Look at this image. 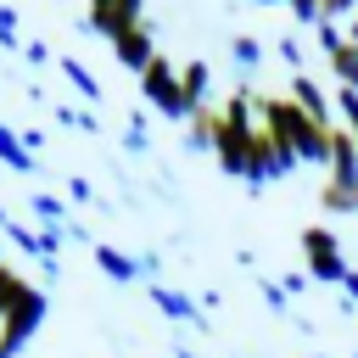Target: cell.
Masks as SVG:
<instances>
[{"label": "cell", "mask_w": 358, "mask_h": 358, "mask_svg": "<svg viewBox=\"0 0 358 358\" xmlns=\"http://www.w3.org/2000/svg\"><path fill=\"white\" fill-rule=\"evenodd\" d=\"M34 213H39V218H62V201H50V196H34Z\"/></svg>", "instance_id": "obj_18"}, {"label": "cell", "mask_w": 358, "mask_h": 358, "mask_svg": "<svg viewBox=\"0 0 358 358\" xmlns=\"http://www.w3.org/2000/svg\"><path fill=\"white\" fill-rule=\"evenodd\" d=\"M235 62H241V67H257V62H263V45H257L252 34H241V39H235Z\"/></svg>", "instance_id": "obj_15"}, {"label": "cell", "mask_w": 358, "mask_h": 358, "mask_svg": "<svg viewBox=\"0 0 358 358\" xmlns=\"http://www.w3.org/2000/svg\"><path fill=\"white\" fill-rule=\"evenodd\" d=\"M112 56H117L123 67H140V73H145V67L157 62V39H151V28H145V22L123 28V34L112 39Z\"/></svg>", "instance_id": "obj_5"}, {"label": "cell", "mask_w": 358, "mask_h": 358, "mask_svg": "<svg viewBox=\"0 0 358 358\" xmlns=\"http://www.w3.org/2000/svg\"><path fill=\"white\" fill-rule=\"evenodd\" d=\"M95 263H101L112 280H134V274H140V263H134V257H123L117 246H95Z\"/></svg>", "instance_id": "obj_10"}, {"label": "cell", "mask_w": 358, "mask_h": 358, "mask_svg": "<svg viewBox=\"0 0 358 358\" xmlns=\"http://www.w3.org/2000/svg\"><path fill=\"white\" fill-rule=\"evenodd\" d=\"M0 157H6L11 168H34V151H28V145H17V134H11V129H0Z\"/></svg>", "instance_id": "obj_14"}, {"label": "cell", "mask_w": 358, "mask_h": 358, "mask_svg": "<svg viewBox=\"0 0 358 358\" xmlns=\"http://www.w3.org/2000/svg\"><path fill=\"white\" fill-rule=\"evenodd\" d=\"M207 84H213L207 62H185V95H190L196 106H207Z\"/></svg>", "instance_id": "obj_11"}, {"label": "cell", "mask_w": 358, "mask_h": 358, "mask_svg": "<svg viewBox=\"0 0 358 358\" xmlns=\"http://www.w3.org/2000/svg\"><path fill=\"white\" fill-rule=\"evenodd\" d=\"M302 257H308L313 280H347V257H341V246H336V235L324 224H308L302 229Z\"/></svg>", "instance_id": "obj_3"}, {"label": "cell", "mask_w": 358, "mask_h": 358, "mask_svg": "<svg viewBox=\"0 0 358 358\" xmlns=\"http://www.w3.org/2000/svg\"><path fill=\"white\" fill-rule=\"evenodd\" d=\"M336 106H341V117H347V129L358 134V90H347V84H341V90H336Z\"/></svg>", "instance_id": "obj_17"}, {"label": "cell", "mask_w": 358, "mask_h": 358, "mask_svg": "<svg viewBox=\"0 0 358 358\" xmlns=\"http://www.w3.org/2000/svg\"><path fill=\"white\" fill-rule=\"evenodd\" d=\"M62 73H67V78L78 84V95H90V101L101 95V78H95V73L84 67V62H73V56H62Z\"/></svg>", "instance_id": "obj_12"}, {"label": "cell", "mask_w": 358, "mask_h": 358, "mask_svg": "<svg viewBox=\"0 0 358 358\" xmlns=\"http://www.w3.org/2000/svg\"><path fill=\"white\" fill-rule=\"evenodd\" d=\"M140 90H145V101H151L162 117H190V112H196V101L185 95V62H173V56H162V50H157V62L140 73Z\"/></svg>", "instance_id": "obj_2"}, {"label": "cell", "mask_w": 358, "mask_h": 358, "mask_svg": "<svg viewBox=\"0 0 358 358\" xmlns=\"http://www.w3.org/2000/svg\"><path fill=\"white\" fill-rule=\"evenodd\" d=\"M341 285H347V296H358V274H347V280H341Z\"/></svg>", "instance_id": "obj_20"}, {"label": "cell", "mask_w": 358, "mask_h": 358, "mask_svg": "<svg viewBox=\"0 0 358 358\" xmlns=\"http://www.w3.org/2000/svg\"><path fill=\"white\" fill-rule=\"evenodd\" d=\"M296 22H324V0H285Z\"/></svg>", "instance_id": "obj_16"}, {"label": "cell", "mask_w": 358, "mask_h": 358, "mask_svg": "<svg viewBox=\"0 0 358 358\" xmlns=\"http://www.w3.org/2000/svg\"><path fill=\"white\" fill-rule=\"evenodd\" d=\"M319 207H324V213H358V179L330 173V179L319 185Z\"/></svg>", "instance_id": "obj_8"}, {"label": "cell", "mask_w": 358, "mask_h": 358, "mask_svg": "<svg viewBox=\"0 0 358 358\" xmlns=\"http://www.w3.org/2000/svg\"><path fill=\"white\" fill-rule=\"evenodd\" d=\"M257 123L296 157V162H330V123L302 112L291 95H257Z\"/></svg>", "instance_id": "obj_1"}, {"label": "cell", "mask_w": 358, "mask_h": 358, "mask_svg": "<svg viewBox=\"0 0 358 358\" xmlns=\"http://www.w3.org/2000/svg\"><path fill=\"white\" fill-rule=\"evenodd\" d=\"M319 34H324V50H330V67H336V78H341L347 90H358V45H352L347 34H336L330 22H319Z\"/></svg>", "instance_id": "obj_6"}, {"label": "cell", "mask_w": 358, "mask_h": 358, "mask_svg": "<svg viewBox=\"0 0 358 358\" xmlns=\"http://www.w3.org/2000/svg\"><path fill=\"white\" fill-rule=\"evenodd\" d=\"M134 22H145L140 17V0H90V28H101L106 39H117Z\"/></svg>", "instance_id": "obj_4"}, {"label": "cell", "mask_w": 358, "mask_h": 358, "mask_svg": "<svg viewBox=\"0 0 358 358\" xmlns=\"http://www.w3.org/2000/svg\"><path fill=\"white\" fill-rule=\"evenodd\" d=\"M330 173L358 179V134L347 123H330Z\"/></svg>", "instance_id": "obj_7"}, {"label": "cell", "mask_w": 358, "mask_h": 358, "mask_svg": "<svg viewBox=\"0 0 358 358\" xmlns=\"http://www.w3.org/2000/svg\"><path fill=\"white\" fill-rule=\"evenodd\" d=\"M291 101H296L302 112H313L319 123H330V101H324V90H319L308 73H296V78H291Z\"/></svg>", "instance_id": "obj_9"}, {"label": "cell", "mask_w": 358, "mask_h": 358, "mask_svg": "<svg viewBox=\"0 0 358 358\" xmlns=\"http://www.w3.org/2000/svg\"><path fill=\"white\" fill-rule=\"evenodd\" d=\"M0 45H17V17L0 11Z\"/></svg>", "instance_id": "obj_19"}, {"label": "cell", "mask_w": 358, "mask_h": 358, "mask_svg": "<svg viewBox=\"0 0 358 358\" xmlns=\"http://www.w3.org/2000/svg\"><path fill=\"white\" fill-rule=\"evenodd\" d=\"M151 296H157V302H162L173 319H201V313H196V302H190V296H179V291H168V285H157Z\"/></svg>", "instance_id": "obj_13"}]
</instances>
